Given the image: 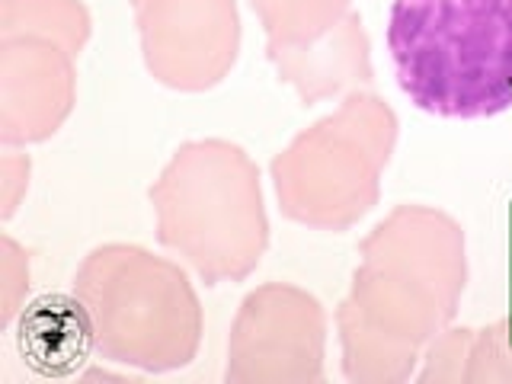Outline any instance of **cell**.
Returning a JSON list of instances; mask_svg holds the SVG:
<instances>
[{"mask_svg":"<svg viewBox=\"0 0 512 384\" xmlns=\"http://www.w3.org/2000/svg\"><path fill=\"white\" fill-rule=\"evenodd\" d=\"M474 330L468 327H445L436 340L423 349V368L416 372L420 384H464Z\"/></svg>","mask_w":512,"mask_h":384,"instance_id":"14","label":"cell"},{"mask_svg":"<svg viewBox=\"0 0 512 384\" xmlns=\"http://www.w3.org/2000/svg\"><path fill=\"white\" fill-rule=\"evenodd\" d=\"M90 26V13L80 0H0V36H36L80 55Z\"/></svg>","mask_w":512,"mask_h":384,"instance_id":"12","label":"cell"},{"mask_svg":"<svg viewBox=\"0 0 512 384\" xmlns=\"http://www.w3.org/2000/svg\"><path fill=\"white\" fill-rule=\"evenodd\" d=\"M68 48L36 36H0V144L26 148L58 135L77 103Z\"/></svg>","mask_w":512,"mask_h":384,"instance_id":"8","label":"cell"},{"mask_svg":"<svg viewBox=\"0 0 512 384\" xmlns=\"http://www.w3.org/2000/svg\"><path fill=\"white\" fill-rule=\"evenodd\" d=\"M263 26L266 58L301 52L340 26L352 13V0H250Z\"/></svg>","mask_w":512,"mask_h":384,"instance_id":"11","label":"cell"},{"mask_svg":"<svg viewBox=\"0 0 512 384\" xmlns=\"http://www.w3.org/2000/svg\"><path fill=\"white\" fill-rule=\"evenodd\" d=\"M282 84H288L304 106H314L330 96L365 90L375 80L372 42L362 26V16L352 10L327 39H320L301 52L269 58Z\"/></svg>","mask_w":512,"mask_h":384,"instance_id":"10","label":"cell"},{"mask_svg":"<svg viewBox=\"0 0 512 384\" xmlns=\"http://www.w3.org/2000/svg\"><path fill=\"white\" fill-rule=\"evenodd\" d=\"M157 244L205 285L244 282L269 247L260 167L228 138L183 141L148 189Z\"/></svg>","mask_w":512,"mask_h":384,"instance_id":"3","label":"cell"},{"mask_svg":"<svg viewBox=\"0 0 512 384\" xmlns=\"http://www.w3.org/2000/svg\"><path fill=\"white\" fill-rule=\"evenodd\" d=\"M327 311L292 282H266L240 301L228 336V384H320Z\"/></svg>","mask_w":512,"mask_h":384,"instance_id":"6","label":"cell"},{"mask_svg":"<svg viewBox=\"0 0 512 384\" xmlns=\"http://www.w3.org/2000/svg\"><path fill=\"white\" fill-rule=\"evenodd\" d=\"M29 192V157L7 151L0 160V202H4V221L16 215V208Z\"/></svg>","mask_w":512,"mask_h":384,"instance_id":"16","label":"cell"},{"mask_svg":"<svg viewBox=\"0 0 512 384\" xmlns=\"http://www.w3.org/2000/svg\"><path fill=\"white\" fill-rule=\"evenodd\" d=\"M16 352L39 378H71L96 356L87 304L77 295L48 292L32 298L16 317Z\"/></svg>","mask_w":512,"mask_h":384,"instance_id":"9","label":"cell"},{"mask_svg":"<svg viewBox=\"0 0 512 384\" xmlns=\"http://www.w3.org/2000/svg\"><path fill=\"white\" fill-rule=\"evenodd\" d=\"M74 295L87 304L96 356L141 372H176L199 356L205 314L180 263L138 244H103L84 256Z\"/></svg>","mask_w":512,"mask_h":384,"instance_id":"4","label":"cell"},{"mask_svg":"<svg viewBox=\"0 0 512 384\" xmlns=\"http://www.w3.org/2000/svg\"><path fill=\"white\" fill-rule=\"evenodd\" d=\"M388 52L397 87L429 116L512 109V0H391Z\"/></svg>","mask_w":512,"mask_h":384,"instance_id":"2","label":"cell"},{"mask_svg":"<svg viewBox=\"0 0 512 384\" xmlns=\"http://www.w3.org/2000/svg\"><path fill=\"white\" fill-rule=\"evenodd\" d=\"M397 112L372 90H352L330 116L272 157L269 176L288 221L343 234L372 212L397 148Z\"/></svg>","mask_w":512,"mask_h":384,"instance_id":"5","label":"cell"},{"mask_svg":"<svg viewBox=\"0 0 512 384\" xmlns=\"http://www.w3.org/2000/svg\"><path fill=\"white\" fill-rule=\"evenodd\" d=\"M141 61L160 87L205 93L234 71L240 55L237 0H128Z\"/></svg>","mask_w":512,"mask_h":384,"instance_id":"7","label":"cell"},{"mask_svg":"<svg viewBox=\"0 0 512 384\" xmlns=\"http://www.w3.org/2000/svg\"><path fill=\"white\" fill-rule=\"evenodd\" d=\"M468 285V240L442 208L404 202L359 244L349 295L336 308L343 375L404 384L436 336L455 324Z\"/></svg>","mask_w":512,"mask_h":384,"instance_id":"1","label":"cell"},{"mask_svg":"<svg viewBox=\"0 0 512 384\" xmlns=\"http://www.w3.org/2000/svg\"><path fill=\"white\" fill-rule=\"evenodd\" d=\"M0 247H4V260H0V298H4V311H0V324H10L16 317L20 308V301L29 288V253H23V247L16 244V240L4 237L0 240Z\"/></svg>","mask_w":512,"mask_h":384,"instance_id":"15","label":"cell"},{"mask_svg":"<svg viewBox=\"0 0 512 384\" xmlns=\"http://www.w3.org/2000/svg\"><path fill=\"white\" fill-rule=\"evenodd\" d=\"M464 384H512V340L506 320L474 330Z\"/></svg>","mask_w":512,"mask_h":384,"instance_id":"13","label":"cell"}]
</instances>
